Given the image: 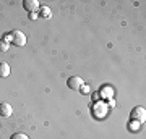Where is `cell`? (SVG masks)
I'll use <instances>...</instances> for the list:
<instances>
[{"label":"cell","mask_w":146,"mask_h":139,"mask_svg":"<svg viewBox=\"0 0 146 139\" xmlns=\"http://www.w3.org/2000/svg\"><path fill=\"white\" fill-rule=\"evenodd\" d=\"M39 13H41L42 18H49V16H50V8H49V7H41V8H39Z\"/></svg>","instance_id":"obj_7"},{"label":"cell","mask_w":146,"mask_h":139,"mask_svg":"<svg viewBox=\"0 0 146 139\" xmlns=\"http://www.w3.org/2000/svg\"><path fill=\"white\" fill-rule=\"evenodd\" d=\"M80 91H81V92H83V94H88V92H89V86H86V84H83V86H81V89H80Z\"/></svg>","instance_id":"obj_11"},{"label":"cell","mask_w":146,"mask_h":139,"mask_svg":"<svg viewBox=\"0 0 146 139\" xmlns=\"http://www.w3.org/2000/svg\"><path fill=\"white\" fill-rule=\"evenodd\" d=\"M23 7H25V10L31 11V13H36V11H39V8H41V5H39L37 0H25V2H23Z\"/></svg>","instance_id":"obj_4"},{"label":"cell","mask_w":146,"mask_h":139,"mask_svg":"<svg viewBox=\"0 0 146 139\" xmlns=\"http://www.w3.org/2000/svg\"><path fill=\"white\" fill-rule=\"evenodd\" d=\"M13 113V108H11V105L8 102H2L0 103V115L2 117H10V115Z\"/></svg>","instance_id":"obj_5"},{"label":"cell","mask_w":146,"mask_h":139,"mask_svg":"<svg viewBox=\"0 0 146 139\" xmlns=\"http://www.w3.org/2000/svg\"><path fill=\"white\" fill-rule=\"evenodd\" d=\"M10 74V65L5 62H0V78H7Z\"/></svg>","instance_id":"obj_6"},{"label":"cell","mask_w":146,"mask_h":139,"mask_svg":"<svg viewBox=\"0 0 146 139\" xmlns=\"http://www.w3.org/2000/svg\"><path fill=\"white\" fill-rule=\"evenodd\" d=\"M3 41H7L8 44H10V42H11V34H7V36L3 37Z\"/></svg>","instance_id":"obj_13"},{"label":"cell","mask_w":146,"mask_h":139,"mask_svg":"<svg viewBox=\"0 0 146 139\" xmlns=\"http://www.w3.org/2000/svg\"><path fill=\"white\" fill-rule=\"evenodd\" d=\"M11 139H29V138H28L26 134H23V133H16V134L11 136Z\"/></svg>","instance_id":"obj_10"},{"label":"cell","mask_w":146,"mask_h":139,"mask_svg":"<svg viewBox=\"0 0 146 139\" xmlns=\"http://www.w3.org/2000/svg\"><path fill=\"white\" fill-rule=\"evenodd\" d=\"M83 84L84 82H83V79H81L80 76H70L68 78V81H67V86L72 89V91H80Z\"/></svg>","instance_id":"obj_2"},{"label":"cell","mask_w":146,"mask_h":139,"mask_svg":"<svg viewBox=\"0 0 146 139\" xmlns=\"http://www.w3.org/2000/svg\"><path fill=\"white\" fill-rule=\"evenodd\" d=\"M101 94H102V96H110V94H112V91H110V89H106V91L102 89V92H101Z\"/></svg>","instance_id":"obj_12"},{"label":"cell","mask_w":146,"mask_h":139,"mask_svg":"<svg viewBox=\"0 0 146 139\" xmlns=\"http://www.w3.org/2000/svg\"><path fill=\"white\" fill-rule=\"evenodd\" d=\"M131 118L135 120V121H138V123H143L146 120V110L145 107H135L133 110H131Z\"/></svg>","instance_id":"obj_1"},{"label":"cell","mask_w":146,"mask_h":139,"mask_svg":"<svg viewBox=\"0 0 146 139\" xmlns=\"http://www.w3.org/2000/svg\"><path fill=\"white\" fill-rule=\"evenodd\" d=\"M10 34H11V42H13L15 45L23 47L25 44H26V36H25L21 31H13V32H10Z\"/></svg>","instance_id":"obj_3"},{"label":"cell","mask_w":146,"mask_h":139,"mask_svg":"<svg viewBox=\"0 0 146 139\" xmlns=\"http://www.w3.org/2000/svg\"><path fill=\"white\" fill-rule=\"evenodd\" d=\"M130 129H131V131H138V129H140V123L133 120V121L130 123Z\"/></svg>","instance_id":"obj_9"},{"label":"cell","mask_w":146,"mask_h":139,"mask_svg":"<svg viewBox=\"0 0 146 139\" xmlns=\"http://www.w3.org/2000/svg\"><path fill=\"white\" fill-rule=\"evenodd\" d=\"M8 49H10V44H8L7 41H3V39H0V50H2V52H7Z\"/></svg>","instance_id":"obj_8"}]
</instances>
